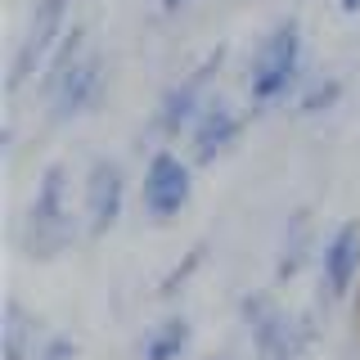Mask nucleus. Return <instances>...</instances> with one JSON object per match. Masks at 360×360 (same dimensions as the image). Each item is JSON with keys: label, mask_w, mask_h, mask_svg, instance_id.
<instances>
[{"label": "nucleus", "mask_w": 360, "mask_h": 360, "mask_svg": "<svg viewBox=\"0 0 360 360\" xmlns=\"http://www.w3.org/2000/svg\"><path fill=\"white\" fill-rule=\"evenodd\" d=\"M122 198H127V176L112 158H95L90 162V176H86V217H90V230L104 234L117 225L122 217Z\"/></svg>", "instance_id": "6"}, {"label": "nucleus", "mask_w": 360, "mask_h": 360, "mask_svg": "<svg viewBox=\"0 0 360 360\" xmlns=\"http://www.w3.org/2000/svg\"><path fill=\"white\" fill-rule=\"evenodd\" d=\"M217 68H221V50H212L207 59H202L194 72L185 77V82L172 86V90L162 95V108H158V127H162L167 135H180L185 127H194V122L202 117V108H207V104H202V86H207V77L217 72Z\"/></svg>", "instance_id": "5"}, {"label": "nucleus", "mask_w": 360, "mask_h": 360, "mask_svg": "<svg viewBox=\"0 0 360 360\" xmlns=\"http://www.w3.org/2000/svg\"><path fill=\"white\" fill-rule=\"evenodd\" d=\"M27 338H32V324L22 315L18 302L5 307V360H27Z\"/></svg>", "instance_id": "11"}, {"label": "nucleus", "mask_w": 360, "mask_h": 360, "mask_svg": "<svg viewBox=\"0 0 360 360\" xmlns=\"http://www.w3.org/2000/svg\"><path fill=\"white\" fill-rule=\"evenodd\" d=\"M180 5H185V0H162V9H180Z\"/></svg>", "instance_id": "14"}, {"label": "nucleus", "mask_w": 360, "mask_h": 360, "mask_svg": "<svg viewBox=\"0 0 360 360\" xmlns=\"http://www.w3.org/2000/svg\"><path fill=\"white\" fill-rule=\"evenodd\" d=\"M63 189H68V172L59 162L45 167L41 189H37V198H32V212H27V248H32V257H54L68 239H72V217H68V207H63Z\"/></svg>", "instance_id": "2"}, {"label": "nucleus", "mask_w": 360, "mask_h": 360, "mask_svg": "<svg viewBox=\"0 0 360 360\" xmlns=\"http://www.w3.org/2000/svg\"><path fill=\"white\" fill-rule=\"evenodd\" d=\"M342 9H360V0H342Z\"/></svg>", "instance_id": "15"}, {"label": "nucleus", "mask_w": 360, "mask_h": 360, "mask_svg": "<svg viewBox=\"0 0 360 360\" xmlns=\"http://www.w3.org/2000/svg\"><path fill=\"white\" fill-rule=\"evenodd\" d=\"M189 347V320H162L158 329L144 338V360H180Z\"/></svg>", "instance_id": "10"}, {"label": "nucleus", "mask_w": 360, "mask_h": 360, "mask_svg": "<svg viewBox=\"0 0 360 360\" xmlns=\"http://www.w3.org/2000/svg\"><path fill=\"white\" fill-rule=\"evenodd\" d=\"M72 356H77V347L68 342V338H54V342L41 352V360H72Z\"/></svg>", "instance_id": "13"}, {"label": "nucleus", "mask_w": 360, "mask_h": 360, "mask_svg": "<svg viewBox=\"0 0 360 360\" xmlns=\"http://www.w3.org/2000/svg\"><path fill=\"white\" fill-rule=\"evenodd\" d=\"M104 82V63L99 54H82L77 63H68L59 77H50V99H54V117H77L90 108V99L99 95Z\"/></svg>", "instance_id": "7"}, {"label": "nucleus", "mask_w": 360, "mask_h": 360, "mask_svg": "<svg viewBox=\"0 0 360 360\" xmlns=\"http://www.w3.org/2000/svg\"><path fill=\"white\" fill-rule=\"evenodd\" d=\"M320 270H324V284H329V297H342L352 288V279L360 270V230L356 225H338L333 230V239L320 252Z\"/></svg>", "instance_id": "8"}, {"label": "nucleus", "mask_w": 360, "mask_h": 360, "mask_svg": "<svg viewBox=\"0 0 360 360\" xmlns=\"http://www.w3.org/2000/svg\"><path fill=\"white\" fill-rule=\"evenodd\" d=\"M297 59H302V27L297 18L275 22V32L262 41L252 63V77H248V90H252L257 104H275V99L288 95V86L297 82Z\"/></svg>", "instance_id": "1"}, {"label": "nucleus", "mask_w": 360, "mask_h": 360, "mask_svg": "<svg viewBox=\"0 0 360 360\" xmlns=\"http://www.w3.org/2000/svg\"><path fill=\"white\" fill-rule=\"evenodd\" d=\"M63 18H68V0H37V14H32V27L22 37L18 54H14V72H9V90H18L32 72L45 63V54L54 50V41L68 37L63 32Z\"/></svg>", "instance_id": "3"}, {"label": "nucleus", "mask_w": 360, "mask_h": 360, "mask_svg": "<svg viewBox=\"0 0 360 360\" xmlns=\"http://www.w3.org/2000/svg\"><path fill=\"white\" fill-rule=\"evenodd\" d=\"M239 140V112L230 104H207L202 108V117L194 122V158L198 162H212L221 149H230V144Z\"/></svg>", "instance_id": "9"}, {"label": "nucleus", "mask_w": 360, "mask_h": 360, "mask_svg": "<svg viewBox=\"0 0 360 360\" xmlns=\"http://www.w3.org/2000/svg\"><path fill=\"white\" fill-rule=\"evenodd\" d=\"M194 194V180H189V162H180L176 153H153L149 172H144V207L153 217H176L180 207Z\"/></svg>", "instance_id": "4"}, {"label": "nucleus", "mask_w": 360, "mask_h": 360, "mask_svg": "<svg viewBox=\"0 0 360 360\" xmlns=\"http://www.w3.org/2000/svg\"><path fill=\"white\" fill-rule=\"evenodd\" d=\"M338 99V82H315L307 95H302V112H324Z\"/></svg>", "instance_id": "12"}]
</instances>
